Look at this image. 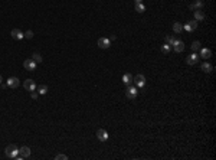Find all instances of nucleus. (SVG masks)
I'll list each match as a JSON object with an SVG mask.
<instances>
[{"label":"nucleus","mask_w":216,"mask_h":160,"mask_svg":"<svg viewBox=\"0 0 216 160\" xmlns=\"http://www.w3.org/2000/svg\"><path fill=\"white\" fill-rule=\"evenodd\" d=\"M4 154L9 157V159H16V156L19 154V147L16 144H9L6 149H4Z\"/></svg>","instance_id":"1"},{"label":"nucleus","mask_w":216,"mask_h":160,"mask_svg":"<svg viewBox=\"0 0 216 160\" xmlns=\"http://www.w3.org/2000/svg\"><path fill=\"white\" fill-rule=\"evenodd\" d=\"M126 95L128 100H134L137 95H138V89L137 87H132V85H127V89H126Z\"/></svg>","instance_id":"2"},{"label":"nucleus","mask_w":216,"mask_h":160,"mask_svg":"<svg viewBox=\"0 0 216 160\" xmlns=\"http://www.w3.org/2000/svg\"><path fill=\"white\" fill-rule=\"evenodd\" d=\"M199 59H200V56H199L196 52H193L192 55H189V56L186 58V64H187V65H196V64L199 62Z\"/></svg>","instance_id":"3"},{"label":"nucleus","mask_w":216,"mask_h":160,"mask_svg":"<svg viewBox=\"0 0 216 160\" xmlns=\"http://www.w3.org/2000/svg\"><path fill=\"white\" fill-rule=\"evenodd\" d=\"M172 46H173V51H174V52H183V51H184V42L180 39L174 40V43H173Z\"/></svg>","instance_id":"4"},{"label":"nucleus","mask_w":216,"mask_h":160,"mask_svg":"<svg viewBox=\"0 0 216 160\" xmlns=\"http://www.w3.org/2000/svg\"><path fill=\"white\" fill-rule=\"evenodd\" d=\"M132 81L135 82V85L138 87V88H141V87H144L146 85V77L143 75V74H138V75H135Z\"/></svg>","instance_id":"5"},{"label":"nucleus","mask_w":216,"mask_h":160,"mask_svg":"<svg viewBox=\"0 0 216 160\" xmlns=\"http://www.w3.org/2000/svg\"><path fill=\"white\" fill-rule=\"evenodd\" d=\"M111 46V40L108 39V38H99L98 39V48H101V49H108Z\"/></svg>","instance_id":"6"},{"label":"nucleus","mask_w":216,"mask_h":160,"mask_svg":"<svg viewBox=\"0 0 216 160\" xmlns=\"http://www.w3.org/2000/svg\"><path fill=\"white\" fill-rule=\"evenodd\" d=\"M196 28H197V20H195V19H193V20H190V22H187V23L183 26V29H184V30H187V32H193Z\"/></svg>","instance_id":"7"},{"label":"nucleus","mask_w":216,"mask_h":160,"mask_svg":"<svg viewBox=\"0 0 216 160\" xmlns=\"http://www.w3.org/2000/svg\"><path fill=\"white\" fill-rule=\"evenodd\" d=\"M23 66H25V69H28V71H35V69H36V62H35L33 59H26V61L23 62Z\"/></svg>","instance_id":"8"},{"label":"nucleus","mask_w":216,"mask_h":160,"mask_svg":"<svg viewBox=\"0 0 216 160\" xmlns=\"http://www.w3.org/2000/svg\"><path fill=\"white\" fill-rule=\"evenodd\" d=\"M97 139H98L99 141H107V140H108V133H107V130L99 128V130L97 131Z\"/></svg>","instance_id":"9"},{"label":"nucleus","mask_w":216,"mask_h":160,"mask_svg":"<svg viewBox=\"0 0 216 160\" xmlns=\"http://www.w3.org/2000/svg\"><path fill=\"white\" fill-rule=\"evenodd\" d=\"M19 156H20L22 159H28V157H30V149H29L28 146L20 147V149H19Z\"/></svg>","instance_id":"10"},{"label":"nucleus","mask_w":216,"mask_h":160,"mask_svg":"<svg viewBox=\"0 0 216 160\" xmlns=\"http://www.w3.org/2000/svg\"><path fill=\"white\" fill-rule=\"evenodd\" d=\"M23 87H25V89H28V91H35V89H36V82L33 80H26L23 82Z\"/></svg>","instance_id":"11"},{"label":"nucleus","mask_w":216,"mask_h":160,"mask_svg":"<svg viewBox=\"0 0 216 160\" xmlns=\"http://www.w3.org/2000/svg\"><path fill=\"white\" fill-rule=\"evenodd\" d=\"M10 35H12V38L16 40H20L25 38V33L22 32V30H19V29H12V32H10Z\"/></svg>","instance_id":"12"},{"label":"nucleus","mask_w":216,"mask_h":160,"mask_svg":"<svg viewBox=\"0 0 216 160\" xmlns=\"http://www.w3.org/2000/svg\"><path fill=\"white\" fill-rule=\"evenodd\" d=\"M19 84H20V81H19V78H16V77H10L7 80V87H10V88H17Z\"/></svg>","instance_id":"13"},{"label":"nucleus","mask_w":216,"mask_h":160,"mask_svg":"<svg viewBox=\"0 0 216 160\" xmlns=\"http://www.w3.org/2000/svg\"><path fill=\"white\" fill-rule=\"evenodd\" d=\"M199 56L203 58V59H209V58H212V51L208 49V48H203V49L200 51V55H199Z\"/></svg>","instance_id":"14"},{"label":"nucleus","mask_w":216,"mask_h":160,"mask_svg":"<svg viewBox=\"0 0 216 160\" xmlns=\"http://www.w3.org/2000/svg\"><path fill=\"white\" fill-rule=\"evenodd\" d=\"M203 4H205V3H203L202 0H195V3L190 4L189 7H190V10H202Z\"/></svg>","instance_id":"15"},{"label":"nucleus","mask_w":216,"mask_h":160,"mask_svg":"<svg viewBox=\"0 0 216 160\" xmlns=\"http://www.w3.org/2000/svg\"><path fill=\"white\" fill-rule=\"evenodd\" d=\"M200 68H202V71H203V72H206V74H210V72L213 71V65H210L208 61H206V62H203Z\"/></svg>","instance_id":"16"},{"label":"nucleus","mask_w":216,"mask_h":160,"mask_svg":"<svg viewBox=\"0 0 216 160\" xmlns=\"http://www.w3.org/2000/svg\"><path fill=\"white\" fill-rule=\"evenodd\" d=\"M205 17H206V15H205L203 10H196L195 12V20H205Z\"/></svg>","instance_id":"17"},{"label":"nucleus","mask_w":216,"mask_h":160,"mask_svg":"<svg viewBox=\"0 0 216 160\" xmlns=\"http://www.w3.org/2000/svg\"><path fill=\"white\" fill-rule=\"evenodd\" d=\"M173 30H174L176 33H181V32H183V25L179 23V22H174V23H173Z\"/></svg>","instance_id":"18"},{"label":"nucleus","mask_w":216,"mask_h":160,"mask_svg":"<svg viewBox=\"0 0 216 160\" xmlns=\"http://www.w3.org/2000/svg\"><path fill=\"white\" fill-rule=\"evenodd\" d=\"M123 82H124L126 85H130V84L132 82V75H131V74H124V75H123Z\"/></svg>","instance_id":"19"},{"label":"nucleus","mask_w":216,"mask_h":160,"mask_svg":"<svg viewBox=\"0 0 216 160\" xmlns=\"http://www.w3.org/2000/svg\"><path fill=\"white\" fill-rule=\"evenodd\" d=\"M170 51H172V45H169V43L161 45V52H163L164 55H169V53H170Z\"/></svg>","instance_id":"20"},{"label":"nucleus","mask_w":216,"mask_h":160,"mask_svg":"<svg viewBox=\"0 0 216 160\" xmlns=\"http://www.w3.org/2000/svg\"><path fill=\"white\" fill-rule=\"evenodd\" d=\"M38 88V94H41V95H45L46 92H48V87L46 85H39V87H36Z\"/></svg>","instance_id":"21"},{"label":"nucleus","mask_w":216,"mask_h":160,"mask_svg":"<svg viewBox=\"0 0 216 160\" xmlns=\"http://www.w3.org/2000/svg\"><path fill=\"white\" fill-rule=\"evenodd\" d=\"M144 10H146V6H144L143 3H135V12L144 13Z\"/></svg>","instance_id":"22"},{"label":"nucleus","mask_w":216,"mask_h":160,"mask_svg":"<svg viewBox=\"0 0 216 160\" xmlns=\"http://www.w3.org/2000/svg\"><path fill=\"white\" fill-rule=\"evenodd\" d=\"M190 48H192V51H193V52L199 51V49H200V42H199V40H195V42L192 43V46H190Z\"/></svg>","instance_id":"23"},{"label":"nucleus","mask_w":216,"mask_h":160,"mask_svg":"<svg viewBox=\"0 0 216 160\" xmlns=\"http://www.w3.org/2000/svg\"><path fill=\"white\" fill-rule=\"evenodd\" d=\"M32 58H33V61H35L36 64H41V62L43 61V59H42V55H41V53H33V56H32Z\"/></svg>","instance_id":"24"},{"label":"nucleus","mask_w":216,"mask_h":160,"mask_svg":"<svg viewBox=\"0 0 216 160\" xmlns=\"http://www.w3.org/2000/svg\"><path fill=\"white\" fill-rule=\"evenodd\" d=\"M174 40H176L174 36H170V35H167V36H166V43H169V45H173V43H174Z\"/></svg>","instance_id":"25"},{"label":"nucleus","mask_w":216,"mask_h":160,"mask_svg":"<svg viewBox=\"0 0 216 160\" xmlns=\"http://www.w3.org/2000/svg\"><path fill=\"white\" fill-rule=\"evenodd\" d=\"M25 38H26V39H32V38H33V32H32V30H26V32H25Z\"/></svg>","instance_id":"26"},{"label":"nucleus","mask_w":216,"mask_h":160,"mask_svg":"<svg viewBox=\"0 0 216 160\" xmlns=\"http://www.w3.org/2000/svg\"><path fill=\"white\" fill-rule=\"evenodd\" d=\"M56 160H68V156H65V154H56Z\"/></svg>","instance_id":"27"},{"label":"nucleus","mask_w":216,"mask_h":160,"mask_svg":"<svg viewBox=\"0 0 216 160\" xmlns=\"http://www.w3.org/2000/svg\"><path fill=\"white\" fill-rule=\"evenodd\" d=\"M30 97L33 98V100H38V97H39V94H38V91L35 92V91H32V94H30Z\"/></svg>","instance_id":"28"},{"label":"nucleus","mask_w":216,"mask_h":160,"mask_svg":"<svg viewBox=\"0 0 216 160\" xmlns=\"http://www.w3.org/2000/svg\"><path fill=\"white\" fill-rule=\"evenodd\" d=\"M141 1H143V0H135V3H141Z\"/></svg>","instance_id":"29"},{"label":"nucleus","mask_w":216,"mask_h":160,"mask_svg":"<svg viewBox=\"0 0 216 160\" xmlns=\"http://www.w3.org/2000/svg\"><path fill=\"white\" fill-rule=\"evenodd\" d=\"M1 81H3V78H1V75H0V84H1Z\"/></svg>","instance_id":"30"}]
</instances>
